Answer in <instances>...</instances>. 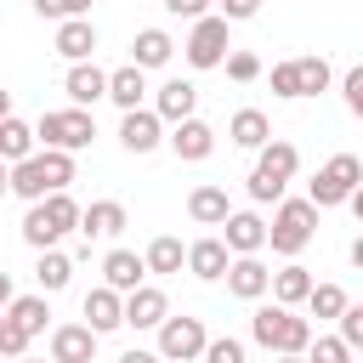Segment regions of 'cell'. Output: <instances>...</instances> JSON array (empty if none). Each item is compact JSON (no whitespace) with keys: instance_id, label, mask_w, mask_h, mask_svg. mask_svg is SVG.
Returning a JSON list of instances; mask_svg holds the SVG:
<instances>
[{"instance_id":"cell-1","label":"cell","mask_w":363,"mask_h":363,"mask_svg":"<svg viewBox=\"0 0 363 363\" xmlns=\"http://www.w3.org/2000/svg\"><path fill=\"white\" fill-rule=\"evenodd\" d=\"M250 340L255 346H267L272 357H306V346H312V318H301L295 306H255L250 312Z\"/></svg>"},{"instance_id":"cell-2","label":"cell","mask_w":363,"mask_h":363,"mask_svg":"<svg viewBox=\"0 0 363 363\" xmlns=\"http://www.w3.org/2000/svg\"><path fill=\"white\" fill-rule=\"evenodd\" d=\"M62 233H79V204L68 193H45L40 204H28V216H23V244L28 250H57Z\"/></svg>"},{"instance_id":"cell-3","label":"cell","mask_w":363,"mask_h":363,"mask_svg":"<svg viewBox=\"0 0 363 363\" xmlns=\"http://www.w3.org/2000/svg\"><path fill=\"white\" fill-rule=\"evenodd\" d=\"M34 142L57 147V153H79V147L96 142V119H91V108H51L34 125Z\"/></svg>"},{"instance_id":"cell-4","label":"cell","mask_w":363,"mask_h":363,"mask_svg":"<svg viewBox=\"0 0 363 363\" xmlns=\"http://www.w3.org/2000/svg\"><path fill=\"white\" fill-rule=\"evenodd\" d=\"M357 187H363V159H357V153H335V159L306 182V204H312V210H335V204H346Z\"/></svg>"},{"instance_id":"cell-5","label":"cell","mask_w":363,"mask_h":363,"mask_svg":"<svg viewBox=\"0 0 363 363\" xmlns=\"http://www.w3.org/2000/svg\"><path fill=\"white\" fill-rule=\"evenodd\" d=\"M312 227H318V210H312L306 199H278V210H272V221H267V244L295 261V255L312 244Z\"/></svg>"},{"instance_id":"cell-6","label":"cell","mask_w":363,"mask_h":363,"mask_svg":"<svg viewBox=\"0 0 363 363\" xmlns=\"http://www.w3.org/2000/svg\"><path fill=\"white\" fill-rule=\"evenodd\" d=\"M227 51H233V34H227V17H199L193 28H187V40H182V57L193 62V68H221L227 62Z\"/></svg>"},{"instance_id":"cell-7","label":"cell","mask_w":363,"mask_h":363,"mask_svg":"<svg viewBox=\"0 0 363 363\" xmlns=\"http://www.w3.org/2000/svg\"><path fill=\"white\" fill-rule=\"evenodd\" d=\"M204 340H210L204 318H164L159 323V357L164 363H199L204 357Z\"/></svg>"},{"instance_id":"cell-8","label":"cell","mask_w":363,"mask_h":363,"mask_svg":"<svg viewBox=\"0 0 363 363\" xmlns=\"http://www.w3.org/2000/svg\"><path fill=\"white\" fill-rule=\"evenodd\" d=\"M164 142H170V153L182 159V164H204L210 153H216V130L193 113V119H182V125H170L164 130Z\"/></svg>"},{"instance_id":"cell-9","label":"cell","mask_w":363,"mask_h":363,"mask_svg":"<svg viewBox=\"0 0 363 363\" xmlns=\"http://www.w3.org/2000/svg\"><path fill=\"white\" fill-rule=\"evenodd\" d=\"M164 142V119L153 113V108H130L125 119H119V147L125 153H153Z\"/></svg>"},{"instance_id":"cell-10","label":"cell","mask_w":363,"mask_h":363,"mask_svg":"<svg viewBox=\"0 0 363 363\" xmlns=\"http://www.w3.org/2000/svg\"><path fill=\"white\" fill-rule=\"evenodd\" d=\"M125 227H130V216H125L119 199H91V204H79V238H119Z\"/></svg>"},{"instance_id":"cell-11","label":"cell","mask_w":363,"mask_h":363,"mask_svg":"<svg viewBox=\"0 0 363 363\" xmlns=\"http://www.w3.org/2000/svg\"><path fill=\"white\" fill-rule=\"evenodd\" d=\"M267 289H272V272H267L261 255H233V261H227V295H238V301H261Z\"/></svg>"},{"instance_id":"cell-12","label":"cell","mask_w":363,"mask_h":363,"mask_svg":"<svg viewBox=\"0 0 363 363\" xmlns=\"http://www.w3.org/2000/svg\"><path fill=\"white\" fill-rule=\"evenodd\" d=\"M85 329L91 335H113V329H125V295L119 289H108V284H96L91 295H85Z\"/></svg>"},{"instance_id":"cell-13","label":"cell","mask_w":363,"mask_h":363,"mask_svg":"<svg viewBox=\"0 0 363 363\" xmlns=\"http://www.w3.org/2000/svg\"><path fill=\"white\" fill-rule=\"evenodd\" d=\"M62 91H68V108H96V102L108 96V74H102L96 62H68Z\"/></svg>"},{"instance_id":"cell-14","label":"cell","mask_w":363,"mask_h":363,"mask_svg":"<svg viewBox=\"0 0 363 363\" xmlns=\"http://www.w3.org/2000/svg\"><path fill=\"white\" fill-rule=\"evenodd\" d=\"M221 227H227L221 244H227L233 255H261V250H267V221H261L255 210H233Z\"/></svg>"},{"instance_id":"cell-15","label":"cell","mask_w":363,"mask_h":363,"mask_svg":"<svg viewBox=\"0 0 363 363\" xmlns=\"http://www.w3.org/2000/svg\"><path fill=\"white\" fill-rule=\"evenodd\" d=\"M102 284L119 289V295H130V289L147 284V261H142L136 250H108V255H102Z\"/></svg>"},{"instance_id":"cell-16","label":"cell","mask_w":363,"mask_h":363,"mask_svg":"<svg viewBox=\"0 0 363 363\" xmlns=\"http://www.w3.org/2000/svg\"><path fill=\"white\" fill-rule=\"evenodd\" d=\"M164 318H170V301H164V289L142 284V289H130V295H125V329H159Z\"/></svg>"},{"instance_id":"cell-17","label":"cell","mask_w":363,"mask_h":363,"mask_svg":"<svg viewBox=\"0 0 363 363\" xmlns=\"http://www.w3.org/2000/svg\"><path fill=\"white\" fill-rule=\"evenodd\" d=\"M96 340L102 335H91L85 323H57L51 329V363H91L96 357Z\"/></svg>"},{"instance_id":"cell-18","label":"cell","mask_w":363,"mask_h":363,"mask_svg":"<svg viewBox=\"0 0 363 363\" xmlns=\"http://www.w3.org/2000/svg\"><path fill=\"white\" fill-rule=\"evenodd\" d=\"M57 57L62 62H91V51H96V23L91 17H68V23H57Z\"/></svg>"},{"instance_id":"cell-19","label":"cell","mask_w":363,"mask_h":363,"mask_svg":"<svg viewBox=\"0 0 363 363\" xmlns=\"http://www.w3.org/2000/svg\"><path fill=\"white\" fill-rule=\"evenodd\" d=\"M193 108H199V85H193V79H164V85H159V96H153V113H159L164 125L193 119Z\"/></svg>"},{"instance_id":"cell-20","label":"cell","mask_w":363,"mask_h":363,"mask_svg":"<svg viewBox=\"0 0 363 363\" xmlns=\"http://www.w3.org/2000/svg\"><path fill=\"white\" fill-rule=\"evenodd\" d=\"M295 170H301V147L284 142V136H272V142L255 153V176H267V182H278V187H289Z\"/></svg>"},{"instance_id":"cell-21","label":"cell","mask_w":363,"mask_h":363,"mask_svg":"<svg viewBox=\"0 0 363 363\" xmlns=\"http://www.w3.org/2000/svg\"><path fill=\"white\" fill-rule=\"evenodd\" d=\"M227 261H233V250H227L221 238H193V244H187V272L204 278V284H221V278H227Z\"/></svg>"},{"instance_id":"cell-22","label":"cell","mask_w":363,"mask_h":363,"mask_svg":"<svg viewBox=\"0 0 363 363\" xmlns=\"http://www.w3.org/2000/svg\"><path fill=\"white\" fill-rule=\"evenodd\" d=\"M187 216H193L199 227H221V221L233 216V199H227V187H216V182L193 187V193H187Z\"/></svg>"},{"instance_id":"cell-23","label":"cell","mask_w":363,"mask_h":363,"mask_svg":"<svg viewBox=\"0 0 363 363\" xmlns=\"http://www.w3.org/2000/svg\"><path fill=\"white\" fill-rule=\"evenodd\" d=\"M142 96H147V74H142L136 62H125V68H113V74H108V102H113L119 113L142 108Z\"/></svg>"},{"instance_id":"cell-24","label":"cell","mask_w":363,"mask_h":363,"mask_svg":"<svg viewBox=\"0 0 363 363\" xmlns=\"http://www.w3.org/2000/svg\"><path fill=\"white\" fill-rule=\"evenodd\" d=\"M227 136H233L238 147H250V153H261V147L272 142V119H267L261 108H238V113L227 119Z\"/></svg>"},{"instance_id":"cell-25","label":"cell","mask_w":363,"mask_h":363,"mask_svg":"<svg viewBox=\"0 0 363 363\" xmlns=\"http://www.w3.org/2000/svg\"><path fill=\"white\" fill-rule=\"evenodd\" d=\"M312 284H318V278H312L301 261H284V267L272 272V301H278V306H306Z\"/></svg>"},{"instance_id":"cell-26","label":"cell","mask_w":363,"mask_h":363,"mask_svg":"<svg viewBox=\"0 0 363 363\" xmlns=\"http://www.w3.org/2000/svg\"><path fill=\"white\" fill-rule=\"evenodd\" d=\"M170 57H176V40H170L164 28H142V34L130 40V62H136L142 74H147V68H164Z\"/></svg>"},{"instance_id":"cell-27","label":"cell","mask_w":363,"mask_h":363,"mask_svg":"<svg viewBox=\"0 0 363 363\" xmlns=\"http://www.w3.org/2000/svg\"><path fill=\"white\" fill-rule=\"evenodd\" d=\"M28 153H40V142H34V125L28 119H0V164H23Z\"/></svg>"},{"instance_id":"cell-28","label":"cell","mask_w":363,"mask_h":363,"mask_svg":"<svg viewBox=\"0 0 363 363\" xmlns=\"http://www.w3.org/2000/svg\"><path fill=\"white\" fill-rule=\"evenodd\" d=\"M68 278H74V255H62V250H40V261H34V284H40V295L68 289Z\"/></svg>"},{"instance_id":"cell-29","label":"cell","mask_w":363,"mask_h":363,"mask_svg":"<svg viewBox=\"0 0 363 363\" xmlns=\"http://www.w3.org/2000/svg\"><path fill=\"white\" fill-rule=\"evenodd\" d=\"M11 193L23 199V204H40L51 187H45V164H40V153H28L23 164H11Z\"/></svg>"},{"instance_id":"cell-30","label":"cell","mask_w":363,"mask_h":363,"mask_svg":"<svg viewBox=\"0 0 363 363\" xmlns=\"http://www.w3.org/2000/svg\"><path fill=\"white\" fill-rule=\"evenodd\" d=\"M45 318H51V306H45V295H17L11 306H6V323H17L28 340L34 335H45Z\"/></svg>"},{"instance_id":"cell-31","label":"cell","mask_w":363,"mask_h":363,"mask_svg":"<svg viewBox=\"0 0 363 363\" xmlns=\"http://www.w3.org/2000/svg\"><path fill=\"white\" fill-rule=\"evenodd\" d=\"M142 261H147V272H182V267H187V244H182V238H170V233H159V238L147 244V255H142Z\"/></svg>"},{"instance_id":"cell-32","label":"cell","mask_w":363,"mask_h":363,"mask_svg":"<svg viewBox=\"0 0 363 363\" xmlns=\"http://www.w3.org/2000/svg\"><path fill=\"white\" fill-rule=\"evenodd\" d=\"M346 306H352V301H346L340 284H312V295H306V318H335V323H340Z\"/></svg>"},{"instance_id":"cell-33","label":"cell","mask_w":363,"mask_h":363,"mask_svg":"<svg viewBox=\"0 0 363 363\" xmlns=\"http://www.w3.org/2000/svg\"><path fill=\"white\" fill-rule=\"evenodd\" d=\"M295 68H301V96H323V91L335 85L329 57H295Z\"/></svg>"},{"instance_id":"cell-34","label":"cell","mask_w":363,"mask_h":363,"mask_svg":"<svg viewBox=\"0 0 363 363\" xmlns=\"http://www.w3.org/2000/svg\"><path fill=\"white\" fill-rule=\"evenodd\" d=\"M40 164H45V187H51V193H68V182H74V153L40 147Z\"/></svg>"},{"instance_id":"cell-35","label":"cell","mask_w":363,"mask_h":363,"mask_svg":"<svg viewBox=\"0 0 363 363\" xmlns=\"http://www.w3.org/2000/svg\"><path fill=\"white\" fill-rule=\"evenodd\" d=\"M221 68H227V79H238V85H255V79H261V57H255V51H244V45H233Z\"/></svg>"},{"instance_id":"cell-36","label":"cell","mask_w":363,"mask_h":363,"mask_svg":"<svg viewBox=\"0 0 363 363\" xmlns=\"http://www.w3.org/2000/svg\"><path fill=\"white\" fill-rule=\"evenodd\" d=\"M199 363H250V352H244V340H233V335H210Z\"/></svg>"},{"instance_id":"cell-37","label":"cell","mask_w":363,"mask_h":363,"mask_svg":"<svg viewBox=\"0 0 363 363\" xmlns=\"http://www.w3.org/2000/svg\"><path fill=\"white\" fill-rule=\"evenodd\" d=\"M306 363H352V346H346L340 335H312Z\"/></svg>"},{"instance_id":"cell-38","label":"cell","mask_w":363,"mask_h":363,"mask_svg":"<svg viewBox=\"0 0 363 363\" xmlns=\"http://www.w3.org/2000/svg\"><path fill=\"white\" fill-rule=\"evenodd\" d=\"M34 17H51V23H68V17H91V0H28Z\"/></svg>"},{"instance_id":"cell-39","label":"cell","mask_w":363,"mask_h":363,"mask_svg":"<svg viewBox=\"0 0 363 363\" xmlns=\"http://www.w3.org/2000/svg\"><path fill=\"white\" fill-rule=\"evenodd\" d=\"M267 79H272V96H284V102L301 96V68H295V57H289V62H272Z\"/></svg>"},{"instance_id":"cell-40","label":"cell","mask_w":363,"mask_h":363,"mask_svg":"<svg viewBox=\"0 0 363 363\" xmlns=\"http://www.w3.org/2000/svg\"><path fill=\"white\" fill-rule=\"evenodd\" d=\"M340 96H346L352 119H363V62H357V68H346V79H340Z\"/></svg>"},{"instance_id":"cell-41","label":"cell","mask_w":363,"mask_h":363,"mask_svg":"<svg viewBox=\"0 0 363 363\" xmlns=\"http://www.w3.org/2000/svg\"><path fill=\"white\" fill-rule=\"evenodd\" d=\"M340 340H346L352 352H363V306H346V312H340Z\"/></svg>"},{"instance_id":"cell-42","label":"cell","mask_w":363,"mask_h":363,"mask_svg":"<svg viewBox=\"0 0 363 363\" xmlns=\"http://www.w3.org/2000/svg\"><path fill=\"white\" fill-rule=\"evenodd\" d=\"M23 352H28V335H23L17 323H6V335H0V357H11V363H17Z\"/></svg>"},{"instance_id":"cell-43","label":"cell","mask_w":363,"mask_h":363,"mask_svg":"<svg viewBox=\"0 0 363 363\" xmlns=\"http://www.w3.org/2000/svg\"><path fill=\"white\" fill-rule=\"evenodd\" d=\"M216 6H221L216 17H227V23H244V17H255V11H261V0H216Z\"/></svg>"},{"instance_id":"cell-44","label":"cell","mask_w":363,"mask_h":363,"mask_svg":"<svg viewBox=\"0 0 363 363\" xmlns=\"http://www.w3.org/2000/svg\"><path fill=\"white\" fill-rule=\"evenodd\" d=\"M164 11H170V17H187V23H199V17H210V0H164Z\"/></svg>"},{"instance_id":"cell-45","label":"cell","mask_w":363,"mask_h":363,"mask_svg":"<svg viewBox=\"0 0 363 363\" xmlns=\"http://www.w3.org/2000/svg\"><path fill=\"white\" fill-rule=\"evenodd\" d=\"M119 363H164V357H159V352H142V346H130Z\"/></svg>"},{"instance_id":"cell-46","label":"cell","mask_w":363,"mask_h":363,"mask_svg":"<svg viewBox=\"0 0 363 363\" xmlns=\"http://www.w3.org/2000/svg\"><path fill=\"white\" fill-rule=\"evenodd\" d=\"M11 301H17V289H11V272H0V312H6Z\"/></svg>"},{"instance_id":"cell-47","label":"cell","mask_w":363,"mask_h":363,"mask_svg":"<svg viewBox=\"0 0 363 363\" xmlns=\"http://www.w3.org/2000/svg\"><path fill=\"white\" fill-rule=\"evenodd\" d=\"M346 255H352V267H357V272H363V233H357V238H352V250H346Z\"/></svg>"},{"instance_id":"cell-48","label":"cell","mask_w":363,"mask_h":363,"mask_svg":"<svg viewBox=\"0 0 363 363\" xmlns=\"http://www.w3.org/2000/svg\"><path fill=\"white\" fill-rule=\"evenodd\" d=\"M0 119H11V91L0 85Z\"/></svg>"},{"instance_id":"cell-49","label":"cell","mask_w":363,"mask_h":363,"mask_svg":"<svg viewBox=\"0 0 363 363\" xmlns=\"http://www.w3.org/2000/svg\"><path fill=\"white\" fill-rule=\"evenodd\" d=\"M11 193V164H0V199Z\"/></svg>"},{"instance_id":"cell-50","label":"cell","mask_w":363,"mask_h":363,"mask_svg":"<svg viewBox=\"0 0 363 363\" xmlns=\"http://www.w3.org/2000/svg\"><path fill=\"white\" fill-rule=\"evenodd\" d=\"M346 204H352V216H357V221H363V187H357V193H352V199H346Z\"/></svg>"},{"instance_id":"cell-51","label":"cell","mask_w":363,"mask_h":363,"mask_svg":"<svg viewBox=\"0 0 363 363\" xmlns=\"http://www.w3.org/2000/svg\"><path fill=\"white\" fill-rule=\"evenodd\" d=\"M272 363H306V357H272Z\"/></svg>"},{"instance_id":"cell-52","label":"cell","mask_w":363,"mask_h":363,"mask_svg":"<svg viewBox=\"0 0 363 363\" xmlns=\"http://www.w3.org/2000/svg\"><path fill=\"white\" fill-rule=\"evenodd\" d=\"M17 363H45V357H17Z\"/></svg>"},{"instance_id":"cell-53","label":"cell","mask_w":363,"mask_h":363,"mask_svg":"<svg viewBox=\"0 0 363 363\" xmlns=\"http://www.w3.org/2000/svg\"><path fill=\"white\" fill-rule=\"evenodd\" d=\"M0 335H6V312H0Z\"/></svg>"}]
</instances>
